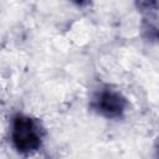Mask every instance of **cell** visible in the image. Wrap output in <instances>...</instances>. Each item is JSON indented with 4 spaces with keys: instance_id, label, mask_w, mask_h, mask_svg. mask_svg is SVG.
Listing matches in <instances>:
<instances>
[{
    "instance_id": "cell-1",
    "label": "cell",
    "mask_w": 159,
    "mask_h": 159,
    "mask_svg": "<svg viewBox=\"0 0 159 159\" xmlns=\"http://www.w3.org/2000/svg\"><path fill=\"white\" fill-rule=\"evenodd\" d=\"M45 129L41 122L26 113H15L11 118L10 142L12 148L21 155H31L40 150L43 144Z\"/></svg>"
},
{
    "instance_id": "cell-2",
    "label": "cell",
    "mask_w": 159,
    "mask_h": 159,
    "mask_svg": "<svg viewBox=\"0 0 159 159\" xmlns=\"http://www.w3.org/2000/svg\"><path fill=\"white\" fill-rule=\"evenodd\" d=\"M89 107L99 117L109 120H116L125 116L129 102L119 89L104 86L96 91L89 102Z\"/></svg>"
},
{
    "instance_id": "cell-3",
    "label": "cell",
    "mask_w": 159,
    "mask_h": 159,
    "mask_svg": "<svg viewBox=\"0 0 159 159\" xmlns=\"http://www.w3.org/2000/svg\"><path fill=\"white\" fill-rule=\"evenodd\" d=\"M139 34L144 42L150 45L159 43V16L154 15H143L139 24Z\"/></svg>"
},
{
    "instance_id": "cell-4",
    "label": "cell",
    "mask_w": 159,
    "mask_h": 159,
    "mask_svg": "<svg viewBox=\"0 0 159 159\" xmlns=\"http://www.w3.org/2000/svg\"><path fill=\"white\" fill-rule=\"evenodd\" d=\"M135 9L143 15L159 14V1L158 0H140L134 2Z\"/></svg>"
},
{
    "instance_id": "cell-5",
    "label": "cell",
    "mask_w": 159,
    "mask_h": 159,
    "mask_svg": "<svg viewBox=\"0 0 159 159\" xmlns=\"http://www.w3.org/2000/svg\"><path fill=\"white\" fill-rule=\"evenodd\" d=\"M153 152H154V157L155 159H159V135L155 138L154 144H153Z\"/></svg>"
}]
</instances>
